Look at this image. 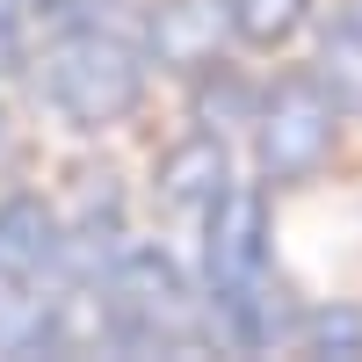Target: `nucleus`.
Instances as JSON below:
<instances>
[{"label":"nucleus","mask_w":362,"mask_h":362,"mask_svg":"<svg viewBox=\"0 0 362 362\" xmlns=\"http://www.w3.org/2000/svg\"><path fill=\"white\" fill-rule=\"evenodd\" d=\"M66 232H73V268H80V283L95 290L102 276H109V261L124 254V189H116L109 174H87L80 181V210L66 218Z\"/></svg>","instance_id":"9"},{"label":"nucleus","mask_w":362,"mask_h":362,"mask_svg":"<svg viewBox=\"0 0 362 362\" xmlns=\"http://www.w3.org/2000/svg\"><path fill=\"white\" fill-rule=\"evenodd\" d=\"M283 297L290 290L268 261V196L254 181H232L203 210V312L232 348H276L297 334Z\"/></svg>","instance_id":"1"},{"label":"nucleus","mask_w":362,"mask_h":362,"mask_svg":"<svg viewBox=\"0 0 362 362\" xmlns=\"http://www.w3.org/2000/svg\"><path fill=\"white\" fill-rule=\"evenodd\" d=\"M0 283H58V290L87 297L80 268H73V232L44 196H8L0 203Z\"/></svg>","instance_id":"5"},{"label":"nucleus","mask_w":362,"mask_h":362,"mask_svg":"<svg viewBox=\"0 0 362 362\" xmlns=\"http://www.w3.org/2000/svg\"><path fill=\"white\" fill-rule=\"evenodd\" d=\"M225 15H232V29H239V44L276 51V44H290L297 29L312 22V0H225Z\"/></svg>","instance_id":"11"},{"label":"nucleus","mask_w":362,"mask_h":362,"mask_svg":"<svg viewBox=\"0 0 362 362\" xmlns=\"http://www.w3.org/2000/svg\"><path fill=\"white\" fill-rule=\"evenodd\" d=\"M225 189H232V153H225L218 131H196V138L167 145L160 167H153V203L174 210V218H203Z\"/></svg>","instance_id":"7"},{"label":"nucleus","mask_w":362,"mask_h":362,"mask_svg":"<svg viewBox=\"0 0 362 362\" xmlns=\"http://www.w3.org/2000/svg\"><path fill=\"white\" fill-rule=\"evenodd\" d=\"M116 8H124V0H102V8L80 15L73 29L44 37V51L29 58V66H37V102L80 138L116 131L138 109V95H145V58L153 51L138 44V29Z\"/></svg>","instance_id":"2"},{"label":"nucleus","mask_w":362,"mask_h":362,"mask_svg":"<svg viewBox=\"0 0 362 362\" xmlns=\"http://www.w3.org/2000/svg\"><path fill=\"white\" fill-rule=\"evenodd\" d=\"M312 73L326 80V95L341 102V116H362V0H334L319 15Z\"/></svg>","instance_id":"10"},{"label":"nucleus","mask_w":362,"mask_h":362,"mask_svg":"<svg viewBox=\"0 0 362 362\" xmlns=\"http://www.w3.org/2000/svg\"><path fill=\"white\" fill-rule=\"evenodd\" d=\"M95 297V334L116 355H167V348H203L196 326V290L167 247H124L109 276L87 290Z\"/></svg>","instance_id":"3"},{"label":"nucleus","mask_w":362,"mask_h":362,"mask_svg":"<svg viewBox=\"0 0 362 362\" xmlns=\"http://www.w3.org/2000/svg\"><path fill=\"white\" fill-rule=\"evenodd\" d=\"M0 153H8V109H0Z\"/></svg>","instance_id":"13"},{"label":"nucleus","mask_w":362,"mask_h":362,"mask_svg":"<svg viewBox=\"0 0 362 362\" xmlns=\"http://www.w3.org/2000/svg\"><path fill=\"white\" fill-rule=\"evenodd\" d=\"M239 37L225 0H160V8H145V51H153V66L196 80L210 66H225V44Z\"/></svg>","instance_id":"6"},{"label":"nucleus","mask_w":362,"mask_h":362,"mask_svg":"<svg viewBox=\"0 0 362 362\" xmlns=\"http://www.w3.org/2000/svg\"><path fill=\"white\" fill-rule=\"evenodd\" d=\"M73 297L80 290H58V283H0V355H66Z\"/></svg>","instance_id":"8"},{"label":"nucleus","mask_w":362,"mask_h":362,"mask_svg":"<svg viewBox=\"0 0 362 362\" xmlns=\"http://www.w3.org/2000/svg\"><path fill=\"white\" fill-rule=\"evenodd\" d=\"M254 167L268 189H297L312 181L326 160H334V138H341V102L326 95V80L312 66H290L276 73L254 95Z\"/></svg>","instance_id":"4"},{"label":"nucleus","mask_w":362,"mask_h":362,"mask_svg":"<svg viewBox=\"0 0 362 362\" xmlns=\"http://www.w3.org/2000/svg\"><path fill=\"white\" fill-rule=\"evenodd\" d=\"M305 355H362V312L355 305H319L297 319V334H290Z\"/></svg>","instance_id":"12"}]
</instances>
